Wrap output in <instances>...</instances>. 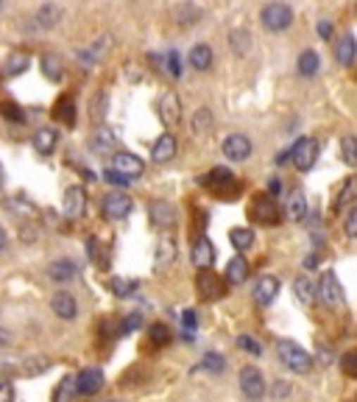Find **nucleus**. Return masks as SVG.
Instances as JSON below:
<instances>
[{
	"instance_id": "nucleus-42",
	"label": "nucleus",
	"mask_w": 357,
	"mask_h": 402,
	"mask_svg": "<svg viewBox=\"0 0 357 402\" xmlns=\"http://www.w3.org/2000/svg\"><path fill=\"white\" fill-rule=\"evenodd\" d=\"M109 291H112L115 296H132V294L137 291V282H134V279L115 277V279H109Z\"/></svg>"
},
{
	"instance_id": "nucleus-32",
	"label": "nucleus",
	"mask_w": 357,
	"mask_h": 402,
	"mask_svg": "<svg viewBox=\"0 0 357 402\" xmlns=\"http://www.w3.org/2000/svg\"><path fill=\"white\" fill-rule=\"evenodd\" d=\"M229 48H232V54L246 56V54L251 51V34H249L246 28H234V31L229 34Z\"/></svg>"
},
{
	"instance_id": "nucleus-48",
	"label": "nucleus",
	"mask_w": 357,
	"mask_h": 402,
	"mask_svg": "<svg viewBox=\"0 0 357 402\" xmlns=\"http://www.w3.org/2000/svg\"><path fill=\"white\" fill-rule=\"evenodd\" d=\"M344 372H346L349 377H357V349L349 352V355H344Z\"/></svg>"
},
{
	"instance_id": "nucleus-17",
	"label": "nucleus",
	"mask_w": 357,
	"mask_h": 402,
	"mask_svg": "<svg viewBox=\"0 0 357 402\" xmlns=\"http://www.w3.org/2000/svg\"><path fill=\"white\" fill-rule=\"evenodd\" d=\"M335 59H338L341 68H352V65H355V59H357L355 34H344V37L338 39V45H335Z\"/></svg>"
},
{
	"instance_id": "nucleus-22",
	"label": "nucleus",
	"mask_w": 357,
	"mask_h": 402,
	"mask_svg": "<svg viewBox=\"0 0 357 402\" xmlns=\"http://www.w3.org/2000/svg\"><path fill=\"white\" fill-rule=\"evenodd\" d=\"M48 274H51L54 282H70L73 277L78 274V265H75V260H70V257H62V260H54V263H51Z\"/></svg>"
},
{
	"instance_id": "nucleus-19",
	"label": "nucleus",
	"mask_w": 357,
	"mask_h": 402,
	"mask_svg": "<svg viewBox=\"0 0 357 402\" xmlns=\"http://www.w3.org/2000/svg\"><path fill=\"white\" fill-rule=\"evenodd\" d=\"M51 310H54L59 319H65V322H73V319L78 316V305H75V299H73L68 291H59V294L51 299Z\"/></svg>"
},
{
	"instance_id": "nucleus-38",
	"label": "nucleus",
	"mask_w": 357,
	"mask_h": 402,
	"mask_svg": "<svg viewBox=\"0 0 357 402\" xmlns=\"http://www.w3.org/2000/svg\"><path fill=\"white\" fill-rule=\"evenodd\" d=\"M89 149H92V151H109V149H115V134H112L109 129H104V126H101V129L92 134Z\"/></svg>"
},
{
	"instance_id": "nucleus-37",
	"label": "nucleus",
	"mask_w": 357,
	"mask_h": 402,
	"mask_svg": "<svg viewBox=\"0 0 357 402\" xmlns=\"http://www.w3.org/2000/svg\"><path fill=\"white\" fill-rule=\"evenodd\" d=\"M213 109H207V106H201L196 115H193V132L196 134H207V132H213Z\"/></svg>"
},
{
	"instance_id": "nucleus-61",
	"label": "nucleus",
	"mask_w": 357,
	"mask_h": 402,
	"mask_svg": "<svg viewBox=\"0 0 357 402\" xmlns=\"http://www.w3.org/2000/svg\"><path fill=\"white\" fill-rule=\"evenodd\" d=\"M0 184H3V168H0Z\"/></svg>"
},
{
	"instance_id": "nucleus-35",
	"label": "nucleus",
	"mask_w": 357,
	"mask_h": 402,
	"mask_svg": "<svg viewBox=\"0 0 357 402\" xmlns=\"http://www.w3.org/2000/svg\"><path fill=\"white\" fill-rule=\"evenodd\" d=\"M75 397H78L75 377L68 375V377L59 380V386H56V391H54V402H75Z\"/></svg>"
},
{
	"instance_id": "nucleus-26",
	"label": "nucleus",
	"mask_w": 357,
	"mask_h": 402,
	"mask_svg": "<svg viewBox=\"0 0 357 402\" xmlns=\"http://www.w3.org/2000/svg\"><path fill=\"white\" fill-rule=\"evenodd\" d=\"M196 288H199V296H201V299H213V296L220 294V282H218V277H215L210 268H204V271L199 274Z\"/></svg>"
},
{
	"instance_id": "nucleus-13",
	"label": "nucleus",
	"mask_w": 357,
	"mask_h": 402,
	"mask_svg": "<svg viewBox=\"0 0 357 402\" xmlns=\"http://www.w3.org/2000/svg\"><path fill=\"white\" fill-rule=\"evenodd\" d=\"M112 168L115 170H120L123 176H129V179H134V176H140L145 170L143 160L137 157V154H132V151H118L115 157H112Z\"/></svg>"
},
{
	"instance_id": "nucleus-45",
	"label": "nucleus",
	"mask_w": 357,
	"mask_h": 402,
	"mask_svg": "<svg viewBox=\"0 0 357 402\" xmlns=\"http://www.w3.org/2000/svg\"><path fill=\"white\" fill-rule=\"evenodd\" d=\"M104 182H109V184H115V187H129L132 184V179L129 176H123L120 170H115V168H109V170H104Z\"/></svg>"
},
{
	"instance_id": "nucleus-53",
	"label": "nucleus",
	"mask_w": 357,
	"mask_h": 402,
	"mask_svg": "<svg viewBox=\"0 0 357 402\" xmlns=\"http://www.w3.org/2000/svg\"><path fill=\"white\" fill-rule=\"evenodd\" d=\"M318 37H321V39H330V37H332V23L321 20V23H318Z\"/></svg>"
},
{
	"instance_id": "nucleus-24",
	"label": "nucleus",
	"mask_w": 357,
	"mask_h": 402,
	"mask_svg": "<svg viewBox=\"0 0 357 402\" xmlns=\"http://www.w3.org/2000/svg\"><path fill=\"white\" fill-rule=\"evenodd\" d=\"M226 279H229L232 285H243V282L249 279V260H246L243 254H237V257L229 260V265H226Z\"/></svg>"
},
{
	"instance_id": "nucleus-11",
	"label": "nucleus",
	"mask_w": 357,
	"mask_h": 402,
	"mask_svg": "<svg viewBox=\"0 0 357 402\" xmlns=\"http://www.w3.org/2000/svg\"><path fill=\"white\" fill-rule=\"evenodd\" d=\"M277 294H280V279H277V277L265 274V277H260V279H257V288H254V302H257L260 308H268V305L277 299Z\"/></svg>"
},
{
	"instance_id": "nucleus-54",
	"label": "nucleus",
	"mask_w": 357,
	"mask_h": 402,
	"mask_svg": "<svg viewBox=\"0 0 357 402\" xmlns=\"http://www.w3.org/2000/svg\"><path fill=\"white\" fill-rule=\"evenodd\" d=\"M45 369H48V360H39V363H37V360H28V363H25V372H34V375H37V372H45Z\"/></svg>"
},
{
	"instance_id": "nucleus-43",
	"label": "nucleus",
	"mask_w": 357,
	"mask_h": 402,
	"mask_svg": "<svg viewBox=\"0 0 357 402\" xmlns=\"http://www.w3.org/2000/svg\"><path fill=\"white\" fill-rule=\"evenodd\" d=\"M73 112H75V106H73L70 98H62V101L56 103V118H59L65 126H73V120H75V118H73Z\"/></svg>"
},
{
	"instance_id": "nucleus-30",
	"label": "nucleus",
	"mask_w": 357,
	"mask_h": 402,
	"mask_svg": "<svg viewBox=\"0 0 357 402\" xmlns=\"http://www.w3.org/2000/svg\"><path fill=\"white\" fill-rule=\"evenodd\" d=\"M39 65H42L45 79H51V81H62V79H65V62H62L56 54H45Z\"/></svg>"
},
{
	"instance_id": "nucleus-12",
	"label": "nucleus",
	"mask_w": 357,
	"mask_h": 402,
	"mask_svg": "<svg viewBox=\"0 0 357 402\" xmlns=\"http://www.w3.org/2000/svg\"><path fill=\"white\" fill-rule=\"evenodd\" d=\"M101 386H104V372H101V369H84V372H78V377H75V389H78V394H84V397L98 394Z\"/></svg>"
},
{
	"instance_id": "nucleus-18",
	"label": "nucleus",
	"mask_w": 357,
	"mask_h": 402,
	"mask_svg": "<svg viewBox=\"0 0 357 402\" xmlns=\"http://www.w3.org/2000/svg\"><path fill=\"white\" fill-rule=\"evenodd\" d=\"M34 23H37L42 31H51V28H56V25L62 23V8H59L56 3H42V6L37 8V14H34Z\"/></svg>"
},
{
	"instance_id": "nucleus-36",
	"label": "nucleus",
	"mask_w": 357,
	"mask_h": 402,
	"mask_svg": "<svg viewBox=\"0 0 357 402\" xmlns=\"http://www.w3.org/2000/svg\"><path fill=\"white\" fill-rule=\"evenodd\" d=\"M229 241H232V246H234L237 251H249V249L254 246V232L246 230V227H237V230L229 232Z\"/></svg>"
},
{
	"instance_id": "nucleus-47",
	"label": "nucleus",
	"mask_w": 357,
	"mask_h": 402,
	"mask_svg": "<svg viewBox=\"0 0 357 402\" xmlns=\"http://www.w3.org/2000/svg\"><path fill=\"white\" fill-rule=\"evenodd\" d=\"M237 346L246 349V352H251V355H260V352H263V346H260L254 338H249V335H240V338H237Z\"/></svg>"
},
{
	"instance_id": "nucleus-50",
	"label": "nucleus",
	"mask_w": 357,
	"mask_h": 402,
	"mask_svg": "<svg viewBox=\"0 0 357 402\" xmlns=\"http://www.w3.org/2000/svg\"><path fill=\"white\" fill-rule=\"evenodd\" d=\"M0 402H14V386L8 380H0Z\"/></svg>"
},
{
	"instance_id": "nucleus-14",
	"label": "nucleus",
	"mask_w": 357,
	"mask_h": 402,
	"mask_svg": "<svg viewBox=\"0 0 357 402\" xmlns=\"http://www.w3.org/2000/svg\"><path fill=\"white\" fill-rule=\"evenodd\" d=\"M173 260H176V241H173V235H162V238L156 241V251H154V265H156V271H165Z\"/></svg>"
},
{
	"instance_id": "nucleus-9",
	"label": "nucleus",
	"mask_w": 357,
	"mask_h": 402,
	"mask_svg": "<svg viewBox=\"0 0 357 402\" xmlns=\"http://www.w3.org/2000/svg\"><path fill=\"white\" fill-rule=\"evenodd\" d=\"M223 157L232 162L249 160V157H251V140H249L246 134H240V132L229 134V137L223 140Z\"/></svg>"
},
{
	"instance_id": "nucleus-4",
	"label": "nucleus",
	"mask_w": 357,
	"mask_h": 402,
	"mask_svg": "<svg viewBox=\"0 0 357 402\" xmlns=\"http://www.w3.org/2000/svg\"><path fill=\"white\" fill-rule=\"evenodd\" d=\"M240 391L251 402H260L265 397V377L257 366H243L240 369Z\"/></svg>"
},
{
	"instance_id": "nucleus-8",
	"label": "nucleus",
	"mask_w": 357,
	"mask_h": 402,
	"mask_svg": "<svg viewBox=\"0 0 357 402\" xmlns=\"http://www.w3.org/2000/svg\"><path fill=\"white\" fill-rule=\"evenodd\" d=\"M254 218H257V224H263V227H277L280 224V218H282V213H280V204L274 201V196H257L254 199Z\"/></svg>"
},
{
	"instance_id": "nucleus-5",
	"label": "nucleus",
	"mask_w": 357,
	"mask_h": 402,
	"mask_svg": "<svg viewBox=\"0 0 357 402\" xmlns=\"http://www.w3.org/2000/svg\"><path fill=\"white\" fill-rule=\"evenodd\" d=\"M318 160V140L315 137H301L293 149H290V162L299 170H310Z\"/></svg>"
},
{
	"instance_id": "nucleus-2",
	"label": "nucleus",
	"mask_w": 357,
	"mask_h": 402,
	"mask_svg": "<svg viewBox=\"0 0 357 402\" xmlns=\"http://www.w3.org/2000/svg\"><path fill=\"white\" fill-rule=\"evenodd\" d=\"M260 23H263V28L271 31V34L287 31V28L293 25V8H290L287 3H282V0H274V3H268V6L263 8Z\"/></svg>"
},
{
	"instance_id": "nucleus-23",
	"label": "nucleus",
	"mask_w": 357,
	"mask_h": 402,
	"mask_svg": "<svg viewBox=\"0 0 357 402\" xmlns=\"http://www.w3.org/2000/svg\"><path fill=\"white\" fill-rule=\"evenodd\" d=\"M193 263H196V268H213L215 263V249H213V241L210 238H199L196 246H193Z\"/></svg>"
},
{
	"instance_id": "nucleus-63",
	"label": "nucleus",
	"mask_w": 357,
	"mask_h": 402,
	"mask_svg": "<svg viewBox=\"0 0 357 402\" xmlns=\"http://www.w3.org/2000/svg\"><path fill=\"white\" fill-rule=\"evenodd\" d=\"M112 402H115V400H112Z\"/></svg>"
},
{
	"instance_id": "nucleus-27",
	"label": "nucleus",
	"mask_w": 357,
	"mask_h": 402,
	"mask_svg": "<svg viewBox=\"0 0 357 402\" xmlns=\"http://www.w3.org/2000/svg\"><path fill=\"white\" fill-rule=\"evenodd\" d=\"M106 109H109V92L101 89V92H95L92 101H89V120H92V123H104Z\"/></svg>"
},
{
	"instance_id": "nucleus-57",
	"label": "nucleus",
	"mask_w": 357,
	"mask_h": 402,
	"mask_svg": "<svg viewBox=\"0 0 357 402\" xmlns=\"http://www.w3.org/2000/svg\"><path fill=\"white\" fill-rule=\"evenodd\" d=\"M287 391H290V389H287L285 383H277V386H274V397H277V400H280V397H285Z\"/></svg>"
},
{
	"instance_id": "nucleus-44",
	"label": "nucleus",
	"mask_w": 357,
	"mask_h": 402,
	"mask_svg": "<svg viewBox=\"0 0 357 402\" xmlns=\"http://www.w3.org/2000/svg\"><path fill=\"white\" fill-rule=\"evenodd\" d=\"M148 332H151V344H154V346H165V344L170 341V329H168L165 324H151Z\"/></svg>"
},
{
	"instance_id": "nucleus-34",
	"label": "nucleus",
	"mask_w": 357,
	"mask_h": 402,
	"mask_svg": "<svg viewBox=\"0 0 357 402\" xmlns=\"http://www.w3.org/2000/svg\"><path fill=\"white\" fill-rule=\"evenodd\" d=\"M204 184H210L213 190H223V187H234V190H237L234 176H232L226 168H215L213 173H207V176H204Z\"/></svg>"
},
{
	"instance_id": "nucleus-7",
	"label": "nucleus",
	"mask_w": 357,
	"mask_h": 402,
	"mask_svg": "<svg viewBox=\"0 0 357 402\" xmlns=\"http://www.w3.org/2000/svg\"><path fill=\"white\" fill-rule=\"evenodd\" d=\"M148 215H151V224H154V227H159V230H173V227L179 224V213H176V207H173L170 201H165V199L151 201Z\"/></svg>"
},
{
	"instance_id": "nucleus-60",
	"label": "nucleus",
	"mask_w": 357,
	"mask_h": 402,
	"mask_svg": "<svg viewBox=\"0 0 357 402\" xmlns=\"http://www.w3.org/2000/svg\"><path fill=\"white\" fill-rule=\"evenodd\" d=\"M277 193H282V182H271V196H277Z\"/></svg>"
},
{
	"instance_id": "nucleus-55",
	"label": "nucleus",
	"mask_w": 357,
	"mask_h": 402,
	"mask_svg": "<svg viewBox=\"0 0 357 402\" xmlns=\"http://www.w3.org/2000/svg\"><path fill=\"white\" fill-rule=\"evenodd\" d=\"M11 341H14V335L6 329V327H0V349H6V346H11Z\"/></svg>"
},
{
	"instance_id": "nucleus-56",
	"label": "nucleus",
	"mask_w": 357,
	"mask_h": 402,
	"mask_svg": "<svg viewBox=\"0 0 357 402\" xmlns=\"http://www.w3.org/2000/svg\"><path fill=\"white\" fill-rule=\"evenodd\" d=\"M168 65H170V73H173V76H182V68H179L176 54H168Z\"/></svg>"
},
{
	"instance_id": "nucleus-25",
	"label": "nucleus",
	"mask_w": 357,
	"mask_h": 402,
	"mask_svg": "<svg viewBox=\"0 0 357 402\" xmlns=\"http://www.w3.org/2000/svg\"><path fill=\"white\" fill-rule=\"evenodd\" d=\"M106 51H109V37H101V39H95V42H92L89 48L78 51L75 56H78V59H81V62H84L87 68H92V65H95V62H98V59H101V56H104Z\"/></svg>"
},
{
	"instance_id": "nucleus-46",
	"label": "nucleus",
	"mask_w": 357,
	"mask_h": 402,
	"mask_svg": "<svg viewBox=\"0 0 357 402\" xmlns=\"http://www.w3.org/2000/svg\"><path fill=\"white\" fill-rule=\"evenodd\" d=\"M0 112H3V118H6V120H14V123H23V120H25V115L20 112V106H17V103L3 101V103H0Z\"/></svg>"
},
{
	"instance_id": "nucleus-49",
	"label": "nucleus",
	"mask_w": 357,
	"mask_h": 402,
	"mask_svg": "<svg viewBox=\"0 0 357 402\" xmlns=\"http://www.w3.org/2000/svg\"><path fill=\"white\" fill-rule=\"evenodd\" d=\"M140 324H143V319H140V313H132V316H129L126 322L120 324V335H129V332H132V329H137Z\"/></svg>"
},
{
	"instance_id": "nucleus-59",
	"label": "nucleus",
	"mask_w": 357,
	"mask_h": 402,
	"mask_svg": "<svg viewBox=\"0 0 357 402\" xmlns=\"http://www.w3.org/2000/svg\"><path fill=\"white\" fill-rule=\"evenodd\" d=\"M6 246H8V235H6V230L0 227V254L6 251Z\"/></svg>"
},
{
	"instance_id": "nucleus-33",
	"label": "nucleus",
	"mask_w": 357,
	"mask_h": 402,
	"mask_svg": "<svg viewBox=\"0 0 357 402\" xmlns=\"http://www.w3.org/2000/svg\"><path fill=\"white\" fill-rule=\"evenodd\" d=\"M299 76H304V79H313L315 73H318V68H321V59H318V54L315 51H301V56H299Z\"/></svg>"
},
{
	"instance_id": "nucleus-31",
	"label": "nucleus",
	"mask_w": 357,
	"mask_h": 402,
	"mask_svg": "<svg viewBox=\"0 0 357 402\" xmlns=\"http://www.w3.org/2000/svg\"><path fill=\"white\" fill-rule=\"evenodd\" d=\"M355 201H357V173L344 182V187H341V193H338V199H335V213H341L344 207H349V204H355Z\"/></svg>"
},
{
	"instance_id": "nucleus-10",
	"label": "nucleus",
	"mask_w": 357,
	"mask_h": 402,
	"mask_svg": "<svg viewBox=\"0 0 357 402\" xmlns=\"http://www.w3.org/2000/svg\"><path fill=\"white\" fill-rule=\"evenodd\" d=\"M62 207H65V215H68L70 221H78V218L84 215V210H87V193H84V187H78V184H75V187H68Z\"/></svg>"
},
{
	"instance_id": "nucleus-40",
	"label": "nucleus",
	"mask_w": 357,
	"mask_h": 402,
	"mask_svg": "<svg viewBox=\"0 0 357 402\" xmlns=\"http://www.w3.org/2000/svg\"><path fill=\"white\" fill-rule=\"evenodd\" d=\"M28 65H31V59H28L25 54L17 51V54H11L8 62H6V73H8V76H20V73L28 70Z\"/></svg>"
},
{
	"instance_id": "nucleus-51",
	"label": "nucleus",
	"mask_w": 357,
	"mask_h": 402,
	"mask_svg": "<svg viewBox=\"0 0 357 402\" xmlns=\"http://www.w3.org/2000/svg\"><path fill=\"white\" fill-rule=\"evenodd\" d=\"M204 366H207V369H213V372H223V358H220V355H207Z\"/></svg>"
},
{
	"instance_id": "nucleus-62",
	"label": "nucleus",
	"mask_w": 357,
	"mask_h": 402,
	"mask_svg": "<svg viewBox=\"0 0 357 402\" xmlns=\"http://www.w3.org/2000/svg\"><path fill=\"white\" fill-rule=\"evenodd\" d=\"M3 3H6V0H0V8H3Z\"/></svg>"
},
{
	"instance_id": "nucleus-20",
	"label": "nucleus",
	"mask_w": 357,
	"mask_h": 402,
	"mask_svg": "<svg viewBox=\"0 0 357 402\" xmlns=\"http://www.w3.org/2000/svg\"><path fill=\"white\" fill-rule=\"evenodd\" d=\"M173 157H176V137L173 134H162L154 143V149H151V160L156 162V165H165V162H170Z\"/></svg>"
},
{
	"instance_id": "nucleus-16",
	"label": "nucleus",
	"mask_w": 357,
	"mask_h": 402,
	"mask_svg": "<svg viewBox=\"0 0 357 402\" xmlns=\"http://www.w3.org/2000/svg\"><path fill=\"white\" fill-rule=\"evenodd\" d=\"M187 62H190V68L193 70H199V73H207V70H213V48L210 45H204V42H199V45H193L190 48V56H187Z\"/></svg>"
},
{
	"instance_id": "nucleus-41",
	"label": "nucleus",
	"mask_w": 357,
	"mask_h": 402,
	"mask_svg": "<svg viewBox=\"0 0 357 402\" xmlns=\"http://www.w3.org/2000/svg\"><path fill=\"white\" fill-rule=\"evenodd\" d=\"M341 157H344V162H346L349 168H357V137L346 134V137L341 140Z\"/></svg>"
},
{
	"instance_id": "nucleus-28",
	"label": "nucleus",
	"mask_w": 357,
	"mask_h": 402,
	"mask_svg": "<svg viewBox=\"0 0 357 402\" xmlns=\"http://www.w3.org/2000/svg\"><path fill=\"white\" fill-rule=\"evenodd\" d=\"M287 215L290 221H304L307 218V196L301 190H293L287 199Z\"/></svg>"
},
{
	"instance_id": "nucleus-1",
	"label": "nucleus",
	"mask_w": 357,
	"mask_h": 402,
	"mask_svg": "<svg viewBox=\"0 0 357 402\" xmlns=\"http://www.w3.org/2000/svg\"><path fill=\"white\" fill-rule=\"evenodd\" d=\"M277 355H280V363L290 369L293 375H307L313 369V358L307 349H301L296 341H280L277 344Z\"/></svg>"
},
{
	"instance_id": "nucleus-15",
	"label": "nucleus",
	"mask_w": 357,
	"mask_h": 402,
	"mask_svg": "<svg viewBox=\"0 0 357 402\" xmlns=\"http://www.w3.org/2000/svg\"><path fill=\"white\" fill-rule=\"evenodd\" d=\"M159 118L168 123V126H176L182 120V103L176 98V92H165L159 98Z\"/></svg>"
},
{
	"instance_id": "nucleus-39",
	"label": "nucleus",
	"mask_w": 357,
	"mask_h": 402,
	"mask_svg": "<svg viewBox=\"0 0 357 402\" xmlns=\"http://www.w3.org/2000/svg\"><path fill=\"white\" fill-rule=\"evenodd\" d=\"M199 17H201V8L193 6V3H182V6L176 8V20H179L182 25H196Z\"/></svg>"
},
{
	"instance_id": "nucleus-6",
	"label": "nucleus",
	"mask_w": 357,
	"mask_h": 402,
	"mask_svg": "<svg viewBox=\"0 0 357 402\" xmlns=\"http://www.w3.org/2000/svg\"><path fill=\"white\" fill-rule=\"evenodd\" d=\"M318 296H321V302L330 305V308H344L346 294H344V288H341V282H338V277H335L332 271H324V277H321V282H318Z\"/></svg>"
},
{
	"instance_id": "nucleus-3",
	"label": "nucleus",
	"mask_w": 357,
	"mask_h": 402,
	"mask_svg": "<svg viewBox=\"0 0 357 402\" xmlns=\"http://www.w3.org/2000/svg\"><path fill=\"white\" fill-rule=\"evenodd\" d=\"M132 207H134V199L123 190H112L101 199V213L106 221H123L132 213Z\"/></svg>"
},
{
	"instance_id": "nucleus-58",
	"label": "nucleus",
	"mask_w": 357,
	"mask_h": 402,
	"mask_svg": "<svg viewBox=\"0 0 357 402\" xmlns=\"http://www.w3.org/2000/svg\"><path fill=\"white\" fill-rule=\"evenodd\" d=\"M318 355H321V358H318V360H321V363H324V366H330V363H332V352H330V349H321V352H318Z\"/></svg>"
},
{
	"instance_id": "nucleus-21",
	"label": "nucleus",
	"mask_w": 357,
	"mask_h": 402,
	"mask_svg": "<svg viewBox=\"0 0 357 402\" xmlns=\"http://www.w3.org/2000/svg\"><path fill=\"white\" fill-rule=\"evenodd\" d=\"M56 143H59V134H56L51 126H42V129L34 132V149H37V154H42V157L54 154V151H56Z\"/></svg>"
},
{
	"instance_id": "nucleus-52",
	"label": "nucleus",
	"mask_w": 357,
	"mask_h": 402,
	"mask_svg": "<svg viewBox=\"0 0 357 402\" xmlns=\"http://www.w3.org/2000/svg\"><path fill=\"white\" fill-rule=\"evenodd\" d=\"M344 227H346V235L357 241V210L355 213H349V218H346V224H344Z\"/></svg>"
},
{
	"instance_id": "nucleus-29",
	"label": "nucleus",
	"mask_w": 357,
	"mask_h": 402,
	"mask_svg": "<svg viewBox=\"0 0 357 402\" xmlns=\"http://www.w3.org/2000/svg\"><path fill=\"white\" fill-rule=\"evenodd\" d=\"M293 294H296V299L301 302V305H313V299H315V285H313V279L310 277H296L293 279Z\"/></svg>"
}]
</instances>
